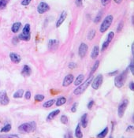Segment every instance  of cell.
Listing matches in <instances>:
<instances>
[{
  "label": "cell",
  "mask_w": 134,
  "mask_h": 138,
  "mask_svg": "<svg viewBox=\"0 0 134 138\" xmlns=\"http://www.w3.org/2000/svg\"><path fill=\"white\" fill-rule=\"evenodd\" d=\"M36 129V122L32 121L25 122L18 126V131L22 133H30L34 132Z\"/></svg>",
  "instance_id": "6da1fadb"
},
{
  "label": "cell",
  "mask_w": 134,
  "mask_h": 138,
  "mask_svg": "<svg viewBox=\"0 0 134 138\" xmlns=\"http://www.w3.org/2000/svg\"><path fill=\"white\" fill-rule=\"evenodd\" d=\"M93 80V75L92 76H89L88 78L86 80L84 83H81L76 89H74L73 91V94L76 96H80L81 94H83L84 92L86 91V89H88V87L91 84V81Z\"/></svg>",
  "instance_id": "7a4b0ae2"
},
{
  "label": "cell",
  "mask_w": 134,
  "mask_h": 138,
  "mask_svg": "<svg viewBox=\"0 0 134 138\" xmlns=\"http://www.w3.org/2000/svg\"><path fill=\"white\" fill-rule=\"evenodd\" d=\"M128 73H129V70L126 69L123 72H122L120 74L115 76V78H114V85H115L116 88L121 89L122 87L124 85V84H125V82L126 81L127 76H128Z\"/></svg>",
  "instance_id": "3957f363"
},
{
  "label": "cell",
  "mask_w": 134,
  "mask_h": 138,
  "mask_svg": "<svg viewBox=\"0 0 134 138\" xmlns=\"http://www.w3.org/2000/svg\"><path fill=\"white\" fill-rule=\"evenodd\" d=\"M18 39L20 40H23V41H29L31 39V27L29 24H26L23 29L22 32L18 36Z\"/></svg>",
  "instance_id": "277c9868"
},
{
  "label": "cell",
  "mask_w": 134,
  "mask_h": 138,
  "mask_svg": "<svg viewBox=\"0 0 134 138\" xmlns=\"http://www.w3.org/2000/svg\"><path fill=\"white\" fill-rule=\"evenodd\" d=\"M113 21H114V17L112 15H107L104 18L100 28V31L101 33H104L106 31H107V29L110 27Z\"/></svg>",
  "instance_id": "5b68a950"
},
{
  "label": "cell",
  "mask_w": 134,
  "mask_h": 138,
  "mask_svg": "<svg viewBox=\"0 0 134 138\" xmlns=\"http://www.w3.org/2000/svg\"><path fill=\"white\" fill-rule=\"evenodd\" d=\"M103 81V77L102 74H99L95 78H93L92 81H91V88L95 90H98L100 87L102 85Z\"/></svg>",
  "instance_id": "8992f818"
},
{
  "label": "cell",
  "mask_w": 134,
  "mask_h": 138,
  "mask_svg": "<svg viewBox=\"0 0 134 138\" xmlns=\"http://www.w3.org/2000/svg\"><path fill=\"white\" fill-rule=\"evenodd\" d=\"M128 104H129V100L128 99H124L122 102L119 104L118 107V117L121 118L124 116V114H125V111L126 110L127 107H128Z\"/></svg>",
  "instance_id": "52a82bcc"
},
{
  "label": "cell",
  "mask_w": 134,
  "mask_h": 138,
  "mask_svg": "<svg viewBox=\"0 0 134 138\" xmlns=\"http://www.w3.org/2000/svg\"><path fill=\"white\" fill-rule=\"evenodd\" d=\"M114 32H110L107 36V40H106L103 43V45L101 47V51L103 52L104 50L107 49L109 46V44L110 43V42L112 41V40L114 39Z\"/></svg>",
  "instance_id": "ba28073f"
},
{
  "label": "cell",
  "mask_w": 134,
  "mask_h": 138,
  "mask_svg": "<svg viewBox=\"0 0 134 138\" xmlns=\"http://www.w3.org/2000/svg\"><path fill=\"white\" fill-rule=\"evenodd\" d=\"M50 10V6L45 2H40L37 6V12L40 14H44Z\"/></svg>",
  "instance_id": "9c48e42d"
},
{
  "label": "cell",
  "mask_w": 134,
  "mask_h": 138,
  "mask_svg": "<svg viewBox=\"0 0 134 138\" xmlns=\"http://www.w3.org/2000/svg\"><path fill=\"white\" fill-rule=\"evenodd\" d=\"M10 103V99L7 96V93L5 90L0 92V104L6 106Z\"/></svg>",
  "instance_id": "30bf717a"
},
{
  "label": "cell",
  "mask_w": 134,
  "mask_h": 138,
  "mask_svg": "<svg viewBox=\"0 0 134 138\" xmlns=\"http://www.w3.org/2000/svg\"><path fill=\"white\" fill-rule=\"evenodd\" d=\"M88 47L86 43H81L78 48V55L80 56V58L83 59V58L85 57V55L88 52Z\"/></svg>",
  "instance_id": "8fae6325"
},
{
  "label": "cell",
  "mask_w": 134,
  "mask_h": 138,
  "mask_svg": "<svg viewBox=\"0 0 134 138\" xmlns=\"http://www.w3.org/2000/svg\"><path fill=\"white\" fill-rule=\"evenodd\" d=\"M59 41L58 40H49L48 41V49L50 50H56L57 48L59 47Z\"/></svg>",
  "instance_id": "7c38bea8"
},
{
  "label": "cell",
  "mask_w": 134,
  "mask_h": 138,
  "mask_svg": "<svg viewBox=\"0 0 134 138\" xmlns=\"http://www.w3.org/2000/svg\"><path fill=\"white\" fill-rule=\"evenodd\" d=\"M74 81V76L73 74H68L65 77L64 80L62 82V86L63 87H68Z\"/></svg>",
  "instance_id": "4fadbf2b"
},
{
  "label": "cell",
  "mask_w": 134,
  "mask_h": 138,
  "mask_svg": "<svg viewBox=\"0 0 134 138\" xmlns=\"http://www.w3.org/2000/svg\"><path fill=\"white\" fill-rule=\"evenodd\" d=\"M66 17H67V12L65 11V10H63L62 12V13L60 14V16H59V19L57 21V22H56V28H59L62 25V23L64 22L65 20L66 19Z\"/></svg>",
  "instance_id": "5bb4252c"
},
{
  "label": "cell",
  "mask_w": 134,
  "mask_h": 138,
  "mask_svg": "<svg viewBox=\"0 0 134 138\" xmlns=\"http://www.w3.org/2000/svg\"><path fill=\"white\" fill-rule=\"evenodd\" d=\"M31 74H32V69L30 68V66H29L28 65H25L22 70V72H21V74L25 77H28L31 75Z\"/></svg>",
  "instance_id": "9a60e30c"
},
{
  "label": "cell",
  "mask_w": 134,
  "mask_h": 138,
  "mask_svg": "<svg viewBox=\"0 0 134 138\" xmlns=\"http://www.w3.org/2000/svg\"><path fill=\"white\" fill-rule=\"evenodd\" d=\"M10 60L15 64H18L21 62V61H22V58H21V56L17 53L11 52L10 54Z\"/></svg>",
  "instance_id": "2e32d148"
},
{
  "label": "cell",
  "mask_w": 134,
  "mask_h": 138,
  "mask_svg": "<svg viewBox=\"0 0 134 138\" xmlns=\"http://www.w3.org/2000/svg\"><path fill=\"white\" fill-rule=\"evenodd\" d=\"M88 114L85 113L84 114L81 118V126H82L83 128L85 129L88 126Z\"/></svg>",
  "instance_id": "e0dca14e"
},
{
  "label": "cell",
  "mask_w": 134,
  "mask_h": 138,
  "mask_svg": "<svg viewBox=\"0 0 134 138\" xmlns=\"http://www.w3.org/2000/svg\"><path fill=\"white\" fill-rule=\"evenodd\" d=\"M60 114V110H59V109H57V110H54L53 111H51L50 114H49L47 115V122H50L51 120H53L56 116H57L58 114Z\"/></svg>",
  "instance_id": "ac0fdd59"
},
{
  "label": "cell",
  "mask_w": 134,
  "mask_h": 138,
  "mask_svg": "<svg viewBox=\"0 0 134 138\" xmlns=\"http://www.w3.org/2000/svg\"><path fill=\"white\" fill-rule=\"evenodd\" d=\"M99 55H100V47H99V46L95 45V46H94L92 51L91 53V58L92 59H95L99 56Z\"/></svg>",
  "instance_id": "d6986e66"
},
{
  "label": "cell",
  "mask_w": 134,
  "mask_h": 138,
  "mask_svg": "<svg viewBox=\"0 0 134 138\" xmlns=\"http://www.w3.org/2000/svg\"><path fill=\"white\" fill-rule=\"evenodd\" d=\"M21 27H22V23L19 22V21H17V22H15L13 23L12 27H11V31L13 32V33H17L19 32Z\"/></svg>",
  "instance_id": "ffe728a7"
},
{
  "label": "cell",
  "mask_w": 134,
  "mask_h": 138,
  "mask_svg": "<svg viewBox=\"0 0 134 138\" xmlns=\"http://www.w3.org/2000/svg\"><path fill=\"white\" fill-rule=\"evenodd\" d=\"M75 136L76 138H83V133L81 131V127L80 123L76 127V129H75Z\"/></svg>",
  "instance_id": "44dd1931"
},
{
  "label": "cell",
  "mask_w": 134,
  "mask_h": 138,
  "mask_svg": "<svg viewBox=\"0 0 134 138\" xmlns=\"http://www.w3.org/2000/svg\"><path fill=\"white\" fill-rule=\"evenodd\" d=\"M23 96H24V89H18L13 93V97L14 99H21L23 97Z\"/></svg>",
  "instance_id": "7402d4cb"
},
{
  "label": "cell",
  "mask_w": 134,
  "mask_h": 138,
  "mask_svg": "<svg viewBox=\"0 0 134 138\" xmlns=\"http://www.w3.org/2000/svg\"><path fill=\"white\" fill-rule=\"evenodd\" d=\"M108 132H109V128L108 127H106L104 129H103L102 131L98 133V135L96 136L97 138H105L106 136L108 134Z\"/></svg>",
  "instance_id": "603a6c76"
},
{
  "label": "cell",
  "mask_w": 134,
  "mask_h": 138,
  "mask_svg": "<svg viewBox=\"0 0 134 138\" xmlns=\"http://www.w3.org/2000/svg\"><path fill=\"white\" fill-rule=\"evenodd\" d=\"M66 103V99L65 97H59L57 100L55 101V104L57 107H61L62 105H64Z\"/></svg>",
  "instance_id": "cb8c5ba5"
},
{
  "label": "cell",
  "mask_w": 134,
  "mask_h": 138,
  "mask_svg": "<svg viewBox=\"0 0 134 138\" xmlns=\"http://www.w3.org/2000/svg\"><path fill=\"white\" fill-rule=\"evenodd\" d=\"M100 62L99 61V60H96V61L95 62V63H94V65H93V66L91 67V72H90L89 76H92L94 73L97 70L99 66H100Z\"/></svg>",
  "instance_id": "d4e9b609"
},
{
  "label": "cell",
  "mask_w": 134,
  "mask_h": 138,
  "mask_svg": "<svg viewBox=\"0 0 134 138\" xmlns=\"http://www.w3.org/2000/svg\"><path fill=\"white\" fill-rule=\"evenodd\" d=\"M84 76L83 74H80L78 75V77H77L75 80V81H74V84L76 86H79L84 81Z\"/></svg>",
  "instance_id": "484cf974"
},
{
  "label": "cell",
  "mask_w": 134,
  "mask_h": 138,
  "mask_svg": "<svg viewBox=\"0 0 134 138\" xmlns=\"http://www.w3.org/2000/svg\"><path fill=\"white\" fill-rule=\"evenodd\" d=\"M11 128H12V126L10 124H6L1 129H0V133H8L11 130Z\"/></svg>",
  "instance_id": "4316f807"
},
{
  "label": "cell",
  "mask_w": 134,
  "mask_h": 138,
  "mask_svg": "<svg viewBox=\"0 0 134 138\" xmlns=\"http://www.w3.org/2000/svg\"><path fill=\"white\" fill-rule=\"evenodd\" d=\"M55 103V100L53 99H50V100H48L47 101V102H45L44 104H43V107L44 108H48V107H51L54 105V104Z\"/></svg>",
  "instance_id": "83f0119b"
},
{
  "label": "cell",
  "mask_w": 134,
  "mask_h": 138,
  "mask_svg": "<svg viewBox=\"0 0 134 138\" xmlns=\"http://www.w3.org/2000/svg\"><path fill=\"white\" fill-rule=\"evenodd\" d=\"M95 33H96V31L95 29L90 30L89 32L88 33V40H92L94 39V37H95Z\"/></svg>",
  "instance_id": "f1b7e54d"
},
{
  "label": "cell",
  "mask_w": 134,
  "mask_h": 138,
  "mask_svg": "<svg viewBox=\"0 0 134 138\" xmlns=\"http://www.w3.org/2000/svg\"><path fill=\"white\" fill-rule=\"evenodd\" d=\"M10 0H0V10L5 9L7 4L9 3Z\"/></svg>",
  "instance_id": "f546056e"
},
{
  "label": "cell",
  "mask_w": 134,
  "mask_h": 138,
  "mask_svg": "<svg viewBox=\"0 0 134 138\" xmlns=\"http://www.w3.org/2000/svg\"><path fill=\"white\" fill-rule=\"evenodd\" d=\"M44 98L45 96L44 95H42V94H36L34 97V99L36 102H41V101H43L44 99Z\"/></svg>",
  "instance_id": "4dcf8cb0"
},
{
  "label": "cell",
  "mask_w": 134,
  "mask_h": 138,
  "mask_svg": "<svg viewBox=\"0 0 134 138\" xmlns=\"http://www.w3.org/2000/svg\"><path fill=\"white\" fill-rule=\"evenodd\" d=\"M102 15H103V12L100 10V12L98 13V14L96 15V17H95V19H94V22H95V24L99 23V22L100 21V20H101V18H102Z\"/></svg>",
  "instance_id": "1f68e13d"
},
{
  "label": "cell",
  "mask_w": 134,
  "mask_h": 138,
  "mask_svg": "<svg viewBox=\"0 0 134 138\" xmlns=\"http://www.w3.org/2000/svg\"><path fill=\"white\" fill-rule=\"evenodd\" d=\"M60 122L62 123V124L66 125L68 123V118L66 115H62L61 118H60Z\"/></svg>",
  "instance_id": "d6a6232c"
},
{
  "label": "cell",
  "mask_w": 134,
  "mask_h": 138,
  "mask_svg": "<svg viewBox=\"0 0 134 138\" xmlns=\"http://www.w3.org/2000/svg\"><path fill=\"white\" fill-rule=\"evenodd\" d=\"M0 138H19L17 135L10 134V135H0Z\"/></svg>",
  "instance_id": "836d02e7"
},
{
  "label": "cell",
  "mask_w": 134,
  "mask_h": 138,
  "mask_svg": "<svg viewBox=\"0 0 134 138\" xmlns=\"http://www.w3.org/2000/svg\"><path fill=\"white\" fill-rule=\"evenodd\" d=\"M128 70H129V71L131 72V74L133 75L134 74V62H133V60L131 61L130 64L129 65V68Z\"/></svg>",
  "instance_id": "e575fe53"
},
{
  "label": "cell",
  "mask_w": 134,
  "mask_h": 138,
  "mask_svg": "<svg viewBox=\"0 0 134 138\" xmlns=\"http://www.w3.org/2000/svg\"><path fill=\"white\" fill-rule=\"evenodd\" d=\"M123 26H124L123 21H121V22L118 24V27H117V32H121L123 29Z\"/></svg>",
  "instance_id": "d590c367"
},
{
  "label": "cell",
  "mask_w": 134,
  "mask_h": 138,
  "mask_svg": "<svg viewBox=\"0 0 134 138\" xmlns=\"http://www.w3.org/2000/svg\"><path fill=\"white\" fill-rule=\"evenodd\" d=\"M64 138H73V133L70 130H68L67 133L64 135Z\"/></svg>",
  "instance_id": "8d00e7d4"
},
{
  "label": "cell",
  "mask_w": 134,
  "mask_h": 138,
  "mask_svg": "<svg viewBox=\"0 0 134 138\" xmlns=\"http://www.w3.org/2000/svg\"><path fill=\"white\" fill-rule=\"evenodd\" d=\"M19 39H18V37L17 36H14V37H13V39H12V43L13 45H17V43H19Z\"/></svg>",
  "instance_id": "74e56055"
},
{
  "label": "cell",
  "mask_w": 134,
  "mask_h": 138,
  "mask_svg": "<svg viewBox=\"0 0 134 138\" xmlns=\"http://www.w3.org/2000/svg\"><path fill=\"white\" fill-rule=\"evenodd\" d=\"M31 96H32V93L30 91H27L25 94V98L26 99H31Z\"/></svg>",
  "instance_id": "f35d334b"
},
{
  "label": "cell",
  "mask_w": 134,
  "mask_h": 138,
  "mask_svg": "<svg viewBox=\"0 0 134 138\" xmlns=\"http://www.w3.org/2000/svg\"><path fill=\"white\" fill-rule=\"evenodd\" d=\"M77 106H78V103H76V102L73 104V106L71 107V111L73 113H75L76 111V107H77Z\"/></svg>",
  "instance_id": "ab89813d"
},
{
  "label": "cell",
  "mask_w": 134,
  "mask_h": 138,
  "mask_svg": "<svg viewBox=\"0 0 134 138\" xmlns=\"http://www.w3.org/2000/svg\"><path fill=\"white\" fill-rule=\"evenodd\" d=\"M31 1H32V0H22L21 3H22V6H29L30 4Z\"/></svg>",
  "instance_id": "60d3db41"
},
{
  "label": "cell",
  "mask_w": 134,
  "mask_h": 138,
  "mask_svg": "<svg viewBox=\"0 0 134 138\" xmlns=\"http://www.w3.org/2000/svg\"><path fill=\"white\" fill-rule=\"evenodd\" d=\"M118 74V70H114V71H112V72H110L109 74H108V75L110 76V77H115Z\"/></svg>",
  "instance_id": "b9f144b4"
},
{
  "label": "cell",
  "mask_w": 134,
  "mask_h": 138,
  "mask_svg": "<svg viewBox=\"0 0 134 138\" xmlns=\"http://www.w3.org/2000/svg\"><path fill=\"white\" fill-rule=\"evenodd\" d=\"M111 0H101V4L103 6H107L110 3Z\"/></svg>",
  "instance_id": "7bdbcfd3"
},
{
  "label": "cell",
  "mask_w": 134,
  "mask_h": 138,
  "mask_svg": "<svg viewBox=\"0 0 134 138\" xmlns=\"http://www.w3.org/2000/svg\"><path fill=\"white\" fill-rule=\"evenodd\" d=\"M68 67H69L70 70H73V69L76 68V63H74V62H70V63L69 64Z\"/></svg>",
  "instance_id": "ee69618b"
},
{
  "label": "cell",
  "mask_w": 134,
  "mask_h": 138,
  "mask_svg": "<svg viewBox=\"0 0 134 138\" xmlns=\"http://www.w3.org/2000/svg\"><path fill=\"white\" fill-rule=\"evenodd\" d=\"M93 105H94V100H91V101H89V103L88 104V106H87L88 110H91V108H92Z\"/></svg>",
  "instance_id": "f6af8a7d"
},
{
  "label": "cell",
  "mask_w": 134,
  "mask_h": 138,
  "mask_svg": "<svg viewBox=\"0 0 134 138\" xmlns=\"http://www.w3.org/2000/svg\"><path fill=\"white\" fill-rule=\"evenodd\" d=\"M83 1H84V0H76V1H75V3H76V5L77 6L81 7V6H82V5H83Z\"/></svg>",
  "instance_id": "bcb514c9"
},
{
  "label": "cell",
  "mask_w": 134,
  "mask_h": 138,
  "mask_svg": "<svg viewBox=\"0 0 134 138\" xmlns=\"http://www.w3.org/2000/svg\"><path fill=\"white\" fill-rule=\"evenodd\" d=\"M129 88L131 91H134V82L131 81L129 84Z\"/></svg>",
  "instance_id": "7dc6e473"
},
{
  "label": "cell",
  "mask_w": 134,
  "mask_h": 138,
  "mask_svg": "<svg viewBox=\"0 0 134 138\" xmlns=\"http://www.w3.org/2000/svg\"><path fill=\"white\" fill-rule=\"evenodd\" d=\"M132 129H133V126H128V128H127L126 131L129 132V131H131V130H132Z\"/></svg>",
  "instance_id": "c3c4849f"
},
{
  "label": "cell",
  "mask_w": 134,
  "mask_h": 138,
  "mask_svg": "<svg viewBox=\"0 0 134 138\" xmlns=\"http://www.w3.org/2000/svg\"><path fill=\"white\" fill-rule=\"evenodd\" d=\"M114 3H117V4H120L122 2V0H114Z\"/></svg>",
  "instance_id": "681fc988"
},
{
  "label": "cell",
  "mask_w": 134,
  "mask_h": 138,
  "mask_svg": "<svg viewBox=\"0 0 134 138\" xmlns=\"http://www.w3.org/2000/svg\"><path fill=\"white\" fill-rule=\"evenodd\" d=\"M132 55H134V43H132Z\"/></svg>",
  "instance_id": "f907efd6"
},
{
  "label": "cell",
  "mask_w": 134,
  "mask_h": 138,
  "mask_svg": "<svg viewBox=\"0 0 134 138\" xmlns=\"http://www.w3.org/2000/svg\"><path fill=\"white\" fill-rule=\"evenodd\" d=\"M132 25H133V16L132 17Z\"/></svg>",
  "instance_id": "816d5d0a"
}]
</instances>
